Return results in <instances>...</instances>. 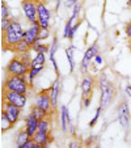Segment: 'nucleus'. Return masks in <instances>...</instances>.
Masks as SVG:
<instances>
[{
    "mask_svg": "<svg viewBox=\"0 0 131 148\" xmlns=\"http://www.w3.org/2000/svg\"><path fill=\"white\" fill-rule=\"evenodd\" d=\"M24 16L30 24L38 21V12H37V0H23L21 1Z\"/></svg>",
    "mask_w": 131,
    "mask_h": 148,
    "instance_id": "obj_8",
    "label": "nucleus"
},
{
    "mask_svg": "<svg viewBox=\"0 0 131 148\" xmlns=\"http://www.w3.org/2000/svg\"><path fill=\"white\" fill-rule=\"evenodd\" d=\"M30 140H32V136L28 134V131H26L25 129L20 130L16 135V147H21V145L29 143Z\"/></svg>",
    "mask_w": 131,
    "mask_h": 148,
    "instance_id": "obj_19",
    "label": "nucleus"
},
{
    "mask_svg": "<svg viewBox=\"0 0 131 148\" xmlns=\"http://www.w3.org/2000/svg\"><path fill=\"white\" fill-rule=\"evenodd\" d=\"M21 110L23 109H20L19 106L8 103V102H3V108H1V112L7 115V118H8L9 122L13 126L19 122L20 117H21Z\"/></svg>",
    "mask_w": 131,
    "mask_h": 148,
    "instance_id": "obj_11",
    "label": "nucleus"
},
{
    "mask_svg": "<svg viewBox=\"0 0 131 148\" xmlns=\"http://www.w3.org/2000/svg\"><path fill=\"white\" fill-rule=\"evenodd\" d=\"M3 102H8L12 105H16L20 109H24L26 106L28 102V96L23 95V93H17V92H11V90H5L3 89Z\"/></svg>",
    "mask_w": 131,
    "mask_h": 148,
    "instance_id": "obj_6",
    "label": "nucleus"
},
{
    "mask_svg": "<svg viewBox=\"0 0 131 148\" xmlns=\"http://www.w3.org/2000/svg\"><path fill=\"white\" fill-rule=\"evenodd\" d=\"M58 47H59V41H58V38H56V37H54L53 42H51V45H50V51H49V59H50V62H51V64H53L54 70H55L56 75L59 76L58 64H56V62H55V53H56V50H58Z\"/></svg>",
    "mask_w": 131,
    "mask_h": 148,
    "instance_id": "obj_17",
    "label": "nucleus"
},
{
    "mask_svg": "<svg viewBox=\"0 0 131 148\" xmlns=\"http://www.w3.org/2000/svg\"><path fill=\"white\" fill-rule=\"evenodd\" d=\"M93 148H100V147H98V145H95V147H93Z\"/></svg>",
    "mask_w": 131,
    "mask_h": 148,
    "instance_id": "obj_41",
    "label": "nucleus"
},
{
    "mask_svg": "<svg viewBox=\"0 0 131 148\" xmlns=\"http://www.w3.org/2000/svg\"><path fill=\"white\" fill-rule=\"evenodd\" d=\"M34 143L37 144H50L53 142V136H51L50 132H42V131H37V134L33 138Z\"/></svg>",
    "mask_w": 131,
    "mask_h": 148,
    "instance_id": "obj_18",
    "label": "nucleus"
},
{
    "mask_svg": "<svg viewBox=\"0 0 131 148\" xmlns=\"http://www.w3.org/2000/svg\"><path fill=\"white\" fill-rule=\"evenodd\" d=\"M39 32H41V26H39L38 21L30 24V26L25 30V33H24V41L30 47L36 45L37 42H39Z\"/></svg>",
    "mask_w": 131,
    "mask_h": 148,
    "instance_id": "obj_10",
    "label": "nucleus"
},
{
    "mask_svg": "<svg viewBox=\"0 0 131 148\" xmlns=\"http://www.w3.org/2000/svg\"><path fill=\"white\" fill-rule=\"evenodd\" d=\"M0 121H1V132H4V131H7V130H9L11 127H13V125L9 122V119L7 118V115L4 114L3 112H1V117H0Z\"/></svg>",
    "mask_w": 131,
    "mask_h": 148,
    "instance_id": "obj_26",
    "label": "nucleus"
},
{
    "mask_svg": "<svg viewBox=\"0 0 131 148\" xmlns=\"http://www.w3.org/2000/svg\"><path fill=\"white\" fill-rule=\"evenodd\" d=\"M50 37V29H41L39 32V41H43V39L49 38Z\"/></svg>",
    "mask_w": 131,
    "mask_h": 148,
    "instance_id": "obj_29",
    "label": "nucleus"
},
{
    "mask_svg": "<svg viewBox=\"0 0 131 148\" xmlns=\"http://www.w3.org/2000/svg\"><path fill=\"white\" fill-rule=\"evenodd\" d=\"M30 50H32V47L23 39L20 43H17V45L14 46L12 51H14V53H17V54H25V53H29Z\"/></svg>",
    "mask_w": 131,
    "mask_h": 148,
    "instance_id": "obj_23",
    "label": "nucleus"
},
{
    "mask_svg": "<svg viewBox=\"0 0 131 148\" xmlns=\"http://www.w3.org/2000/svg\"><path fill=\"white\" fill-rule=\"evenodd\" d=\"M127 4H128V7H130V8H131V0H128V1H127Z\"/></svg>",
    "mask_w": 131,
    "mask_h": 148,
    "instance_id": "obj_40",
    "label": "nucleus"
},
{
    "mask_svg": "<svg viewBox=\"0 0 131 148\" xmlns=\"http://www.w3.org/2000/svg\"><path fill=\"white\" fill-rule=\"evenodd\" d=\"M118 122L125 130L130 127V109L126 101H121L118 105Z\"/></svg>",
    "mask_w": 131,
    "mask_h": 148,
    "instance_id": "obj_12",
    "label": "nucleus"
},
{
    "mask_svg": "<svg viewBox=\"0 0 131 148\" xmlns=\"http://www.w3.org/2000/svg\"><path fill=\"white\" fill-rule=\"evenodd\" d=\"M125 93H126L127 97L131 98V84H127V85L125 87Z\"/></svg>",
    "mask_w": 131,
    "mask_h": 148,
    "instance_id": "obj_34",
    "label": "nucleus"
},
{
    "mask_svg": "<svg viewBox=\"0 0 131 148\" xmlns=\"http://www.w3.org/2000/svg\"><path fill=\"white\" fill-rule=\"evenodd\" d=\"M66 55H67L68 64H70V72L72 73L73 71H75V67H76L75 56H73V46H70V47L66 49Z\"/></svg>",
    "mask_w": 131,
    "mask_h": 148,
    "instance_id": "obj_22",
    "label": "nucleus"
},
{
    "mask_svg": "<svg viewBox=\"0 0 131 148\" xmlns=\"http://www.w3.org/2000/svg\"><path fill=\"white\" fill-rule=\"evenodd\" d=\"M29 70L30 68L19 58V55H16L7 64L5 73H7V76H28Z\"/></svg>",
    "mask_w": 131,
    "mask_h": 148,
    "instance_id": "obj_4",
    "label": "nucleus"
},
{
    "mask_svg": "<svg viewBox=\"0 0 131 148\" xmlns=\"http://www.w3.org/2000/svg\"><path fill=\"white\" fill-rule=\"evenodd\" d=\"M29 88H30V85H29L26 76H7L5 81L3 84V89L23 93V95L28 93Z\"/></svg>",
    "mask_w": 131,
    "mask_h": 148,
    "instance_id": "obj_3",
    "label": "nucleus"
},
{
    "mask_svg": "<svg viewBox=\"0 0 131 148\" xmlns=\"http://www.w3.org/2000/svg\"><path fill=\"white\" fill-rule=\"evenodd\" d=\"M49 145L50 144H42V148H49Z\"/></svg>",
    "mask_w": 131,
    "mask_h": 148,
    "instance_id": "obj_39",
    "label": "nucleus"
},
{
    "mask_svg": "<svg viewBox=\"0 0 131 148\" xmlns=\"http://www.w3.org/2000/svg\"><path fill=\"white\" fill-rule=\"evenodd\" d=\"M24 30L21 23L12 20L11 25L5 32H3V47L7 50H13V47L24 39Z\"/></svg>",
    "mask_w": 131,
    "mask_h": 148,
    "instance_id": "obj_1",
    "label": "nucleus"
},
{
    "mask_svg": "<svg viewBox=\"0 0 131 148\" xmlns=\"http://www.w3.org/2000/svg\"><path fill=\"white\" fill-rule=\"evenodd\" d=\"M30 114H32V115H34V117H36L38 121L46 119V118H49V117L51 115L50 113H47L46 110H43L42 108L37 106V105H33V106H32V109H30Z\"/></svg>",
    "mask_w": 131,
    "mask_h": 148,
    "instance_id": "obj_20",
    "label": "nucleus"
},
{
    "mask_svg": "<svg viewBox=\"0 0 131 148\" xmlns=\"http://www.w3.org/2000/svg\"><path fill=\"white\" fill-rule=\"evenodd\" d=\"M130 49H131V39H130Z\"/></svg>",
    "mask_w": 131,
    "mask_h": 148,
    "instance_id": "obj_42",
    "label": "nucleus"
},
{
    "mask_svg": "<svg viewBox=\"0 0 131 148\" xmlns=\"http://www.w3.org/2000/svg\"><path fill=\"white\" fill-rule=\"evenodd\" d=\"M78 3H79V0H67L64 4H66V7H67V8H73V7H75Z\"/></svg>",
    "mask_w": 131,
    "mask_h": 148,
    "instance_id": "obj_31",
    "label": "nucleus"
},
{
    "mask_svg": "<svg viewBox=\"0 0 131 148\" xmlns=\"http://www.w3.org/2000/svg\"><path fill=\"white\" fill-rule=\"evenodd\" d=\"M32 50L36 51L37 54L42 53V54H49V51H50V46L46 45V43H42L41 41L37 42L34 46H32Z\"/></svg>",
    "mask_w": 131,
    "mask_h": 148,
    "instance_id": "obj_24",
    "label": "nucleus"
},
{
    "mask_svg": "<svg viewBox=\"0 0 131 148\" xmlns=\"http://www.w3.org/2000/svg\"><path fill=\"white\" fill-rule=\"evenodd\" d=\"M95 77L92 75H84L83 80H81V96L83 97H92L93 88H95Z\"/></svg>",
    "mask_w": 131,
    "mask_h": 148,
    "instance_id": "obj_13",
    "label": "nucleus"
},
{
    "mask_svg": "<svg viewBox=\"0 0 131 148\" xmlns=\"http://www.w3.org/2000/svg\"><path fill=\"white\" fill-rule=\"evenodd\" d=\"M36 105L46 110L47 113L53 114V105H51L50 97V88L49 89H42L36 95Z\"/></svg>",
    "mask_w": 131,
    "mask_h": 148,
    "instance_id": "obj_9",
    "label": "nucleus"
},
{
    "mask_svg": "<svg viewBox=\"0 0 131 148\" xmlns=\"http://www.w3.org/2000/svg\"><path fill=\"white\" fill-rule=\"evenodd\" d=\"M33 145H34V140L32 139L29 143H26V144L21 145V147H16V148H33Z\"/></svg>",
    "mask_w": 131,
    "mask_h": 148,
    "instance_id": "obj_35",
    "label": "nucleus"
},
{
    "mask_svg": "<svg viewBox=\"0 0 131 148\" xmlns=\"http://www.w3.org/2000/svg\"><path fill=\"white\" fill-rule=\"evenodd\" d=\"M101 113H102V109H101L100 106L96 109V114H95V117L92 118V121L89 122V127H95V125L97 123V121H98V118H100V115H101Z\"/></svg>",
    "mask_w": 131,
    "mask_h": 148,
    "instance_id": "obj_28",
    "label": "nucleus"
},
{
    "mask_svg": "<svg viewBox=\"0 0 131 148\" xmlns=\"http://www.w3.org/2000/svg\"><path fill=\"white\" fill-rule=\"evenodd\" d=\"M37 12H38V24L41 29H50L51 12L43 1L37 0Z\"/></svg>",
    "mask_w": 131,
    "mask_h": 148,
    "instance_id": "obj_7",
    "label": "nucleus"
},
{
    "mask_svg": "<svg viewBox=\"0 0 131 148\" xmlns=\"http://www.w3.org/2000/svg\"><path fill=\"white\" fill-rule=\"evenodd\" d=\"M125 33H126V36H127L128 38L131 39V21L126 24V26H125Z\"/></svg>",
    "mask_w": 131,
    "mask_h": 148,
    "instance_id": "obj_32",
    "label": "nucleus"
},
{
    "mask_svg": "<svg viewBox=\"0 0 131 148\" xmlns=\"http://www.w3.org/2000/svg\"><path fill=\"white\" fill-rule=\"evenodd\" d=\"M38 131H42V132H50L51 131V121H50V117L46 118V119L39 121Z\"/></svg>",
    "mask_w": 131,
    "mask_h": 148,
    "instance_id": "obj_25",
    "label": "nucleus"
},
{
    "mask_svg": "<svg viewBox=\"0 0 131 148\" xmlns=\"http://www.w3.org/2000/svg\"><path fill=\"white\" fill-rule=\"evenodd\" d=\"M91 102H92V97H83V100H81L83 108H88L91 105Z\"/></svg>",
    "mask_w": 131,
    "mask_h": 148,
    "instance_id": "obj_30",
    "label": "nucleus"
},
{
    "mask_svg": "<svg viewBox=\"0 0 131 148\" xmlns=\"http://www.w3.org/2000/svg\"><path fill=\"white\" fill-rule=\"evenodd\" d=\"M68 148H80V147H79V144L76 142H71L70 145H68Z\"/></svg>",
    "mask_w": 131,
    "mask_h": 148,
    "instance_id": "obj_36",
    "label": "nucleus"
},
{
    "mask_svg": "<svg viewBox=\"0 0 131 148\" xmlns=\"http://www.w3.org/2000/svg\"><path fill=\"white\" fill-rule=\"evenodd\" d=\"M98 84H100V90H101L100 108L102 110H105L113 103L117 92H115V87L113 85L112 81L106 77L105 73H101L100 79H98Z\"/></svg>",
    "mask_w": 131,
    "mask_h": 148,
    "instance_id": "obj_2",
    "label": "nucleus"
},
{
    "mask_svg": "<svg viewBox=\"0 0 131 148\" xmlns=\"http://www.w3.org/2000/svg\"><path fill=\"white\" fill-rule=\"evenodd\" d=\"M92 63H95V64H97V66H100L101 63H102V56L100 55V54H98V55H96V58L93 59V62Z\"/></svg>",
    "mask_w": 131,
    "mask_h": 148,
    "instance_id": "obj_33",
    "label": "nucleus"
},
{
    "mask_svg": "<svg viewBox=\"0 0 131 148\" xmlns=\"http://www.w3.org/2000/svg\"><path fill=\"white\" fill-rule=\"evenodd\" d=\"M60 125H62V131H63L64 134H67L70 127H72L70 112H68L67 106H64V105L60 108Z\"/></svg>",
    "mask_w": 131,
    "mask_h": 148,
    "instance_id": "obj_15",
    "label": "nucleus"
},
{
    "mask_svg": "<svg viewBox=\"0 0 131 148\" xmlns=\"http://www.w3.org/2000/svg\"><path fill=\"white\" fill-rule=\"evenodd\" d=\"M59 93H60V80H59V77H56V80L54 81L53 85L50 87V97H51V105H53V110H55L56 106H58Z\"/></svg>",
    "mask_w": 131,
    "mask_h": 148,
    "instance_id": "obj_16",
    "label": "nucleus"
},
{
    "mask_svg": "<svg viewBox=\"0 0 131 148\" xmlns=\"http://www.w3.org/2000/svg\"><path fill=\"white\" fill-rule=\"evenodd\" d=\"M25 127L24 129L28 131V134L32 136V139L34 138V135L37 134V131H38V126H39V121L37 119L34 115L32 114H28L25 117Z\"/></svg>",
    "mask_w": 131,
    "mask_h": 148,
    "instance_id": "obj_14",
    "label": "nucleus"
},
{
    "mask_svg": "<svg viewBox=\"0 0 131 148\" xmlns=\"http://www.w3.org/2000/svg\"><path fill=\"white\" fill-rule=\"evenodd\" d=\"M45 62H46V55L45 54H42V53L36 54V56L33 58V62H32V67L43 70V67H45Z\"/></svg>",
    "mask_w": 131,
    "mask_h": 148,
    "instance_id": "obj_21",
    "label": "nucleus"
},
{
    "mask_svg": "<svg viewBox=\"0 0 131 148\" xmlns=\"http://www.w3.org/2000/svg\"><path fill=\"white\" fill-rule=\"evenodd\" d=\"M100 54V47H98L97 43H92L89 47L86 49V51L84 53V56L81 59V63H80V72L83 75H88V70H89V66L92 64L93 59L96 58V55Z\"/></svg>",
    "mask_w": 131,
    "mask_h": 148,
    "instance_id": "obj_5",
    "label": "nucleus"
},
{
    "mask_svg": "<svg viewBox=\"0 0 131 148\" xmlns=\"http://www.w3.org/2000/svg\"><path fill=\"white\" fill-rule=\"evenodd\" d=\"M59 5H60V0H56V7H55V9L58 11L59 9Z\"/></svg>",
    "mask_w": 131,
    "mask_h": 148,
    "instance_id": "obj_37",
    "label": "nucleus"
},
{
    "mask_svg": "<svg viewBox=\"0 0 131 148\" xmlns=\"http://www.w3.org/2000/svg\"><path fill=\"white\" fill-rule=\"evenodd\" d=\"M0 17H1V20L9 18V8L4 0H1V3H0Z\"/></svg>",
    "mask_w": 131,
    "mask_h": 148,
    "instance_id": "obj_27",
    "label": "nucleus"
},
{
    "mask_svg": "<svg viewBox=\"0 0 131 148\" xmlns=\"http://www.w3.org/2000/svg\"><path fill=\"white\" fill-rule=\"evenodd\" d=\"M33 148H42V145H41V144H37V143H34Z\"/></svg>",
    "mask_w": 131,
    "mask_h": 148,
    "instance_id": "obj_38",
    "label": "nucleus"
}]
</instances>
